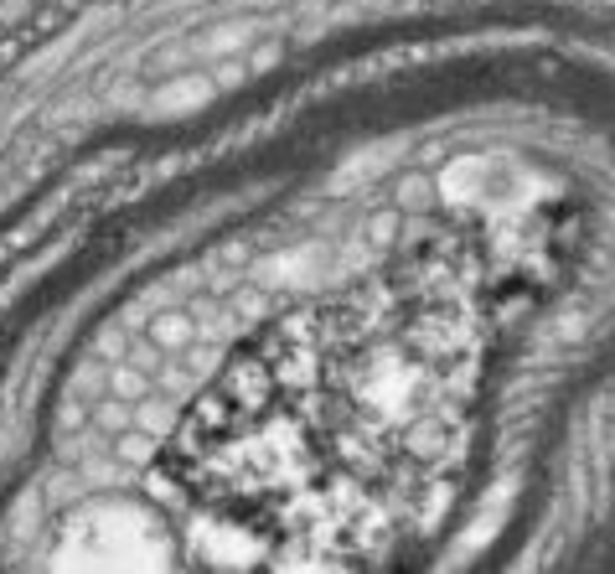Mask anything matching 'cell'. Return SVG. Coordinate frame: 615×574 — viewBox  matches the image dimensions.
Instances as JSON below:
<instances>
[{
  "mask_svg": "<svg viewBox=\"0 0 615 574\" xmlns=\"http://www.w3.org/2000/svg\"><path fill=\"white\" fill-rule=\"evenodd\" d=\"M274 63H280V42H259L249 57H243V68H249V73H269Z\"/></svg>",
  "mask_w": 615,
  "mask_h": 574,
  "instance_id": "3",
  "label": "cell"
},
{
  "mask_svg": "<svg viewBox=\"0 0 615 574\" xmlns=\"http://www.w3.org/2000/svg\"><path fill=\"white\" fill-rule=\"evenodd\" d=\"M254 42V26H223V32H212L207 42H202V52H212V57H223V52H238V47H249Z\"/></svg>",
  "mask_w": 615,
  "mask_h": 574,
  "instance_id": "2",
  "label": "cell"
},
{
  "mask_svg": "<svg viewBox=\"0 0 615 574\" xmlns=\"http://www.w3.org/2000/svg\"><path fill=\"white\" fill-rule=\"evenodd\" d=\"M398 202H404V207H424V202H429V181H424V176H404Z\"/></svg>",
  "mask_w": 615,
  "mask_h": 574,
  "instance_id": "4",
  "label": "cell"
},
{
  "mask_svg": "<svg viewBox=\"0 0 615 574\" xmlns=\"http://www.w3.org/2000/svg\"><path fill=\"white\" fill-rule=\"evenodd\" d=\"M212 94H218V78H207V73H176L171 83H161L156 94H150V114H161V119L192 114V109H207Z\"/></svg>",
  "mask_w": 615,
  "mask_h": 574,
  "instance_id": "1",
  "label": "cell"
}]
</instances>
